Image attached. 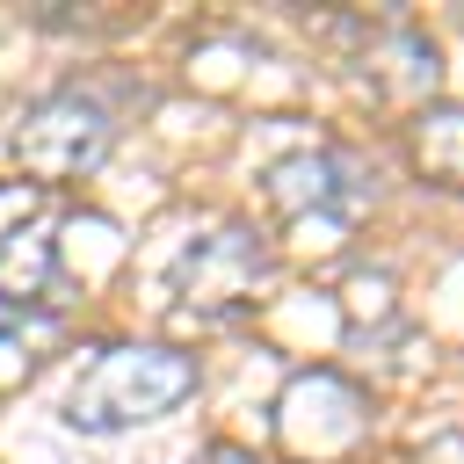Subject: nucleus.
Returning a JSON list of instances; mask_svg holds the SVG:
<instances>
[{"mask_svg":"<svg viewBox=\"0 0 464 464\" xmlns=\"http://www.w3.org/2000/svg\"><path fill=\"white\" fill-rule=\"evenodd\" d=\"M196 392V355L160 348V341H130V348H102L72 392H65V420L80 435H116V428H145L160 413H174Z\"/></svg>","mask_w":464,"mask_h":464,"instance_id":"nucleus-1","label":"nucleus"},{"mask_svg":"<svg viewBox=\"0 0 464 464\" xmlns=\"http://www.w3.org/2000/svg\"><path fill=\"white\" fill-rule=\"evenodd\" d=\"M116 145V109H102L87 87H65L51 102H36L14 130V160L36 174V181H72V174H94Z\"/></svg>","mask_w":464,"mask_h":464,"instance_id":"nucleus-2","label":"nucleus"},{"mask_svg":"<svg viewBox=\"0 0 464 464\" xmlns=\"http://www.w3.org/2000/svg\"><path fill=\"white\" fill-rule=\"evenodd\" d=\"M261 276V239L246 225H210L203 239H188L167 268V297L181 312H203V319H225Z\"/></svg>","mask_w":464,"mask_h":464,"instance_id":"nucleus-3","label":"nucleus"},{"mask_svg":"<svg viewBox=\"0 0 464 464\" xmlns=\"http://www.w3.org/2000/svg\"><path fill=\"white\" fill-rule=\"evenodd\" d=\"M268 196H276V210H290V218H362L370 196H377V181H370V167H362L355 152L319 145V152L276 160V167H268Z\"/></svg>","mask_w":464,"mask_h":464,"instance_id":"nucleus-4","label":"nucleus"},{"mask_svg":"<svg viewBox=\"0 0 464 464\" xmlns=\"http://www.w3.org/2000/svg\"><path fill=\"white\" fill-rule=\"evenodd\" d=\"M65 276H58V239L44 225H22L0 239V297H58Z\"/></svg>","mask_w":464,"mask_h":464,"instance_id":"nucleus-5","label":"nucleus"},{"mask_svg":"<svg viewBox=\"0 0 464 464\" xmlns=\"http://www.w3.org/2000/svg\"><path fill=\"white\" fill-rule=\"evenodd\" d=\"M406 160L435 188H464V109H428L406 138Z\"/></svg>","mask_w":464,"mask_h":464,"instance_id":"nucleus-6","label":"nucleus"},{"mask_svg":"<svg viewBox=\"0 0 464 464\" xmlns=\"http://www.w3.org/2000/svg\"><path fill=\"white\" fill-rule=\"evenodd\" d=\"M362 65L377 72V87H384V94H428V87L442 80V65H435V44H428V36H413V29H392V36H377V51H370Z\"/></svg>","mask_w":464,"mask_h":464,"instance_id":"nucleus-7","label":"nucleus"},{"mask_svg":"<svg viewBox=\"0 0 464 464\" xmlns=\"http://www.w3.org/2000/svg\"><path fill=\"white\" fill-rule=\"evenodd\" d=\"M196 464H261V457H254V450H232V442H210Z\"/></svg>","mask_w":464,"mask_h":464,"instance_id":"nucleus-8","label":"nucleus"},{"mask_svg":"<svg viewBox=\"0 0 464 464\" xmlns=\"http://www.w3.org/2000/svg\"><path fill=\"white\" fill-rule=\"evenodd\" d=\"M14 326H22V304H14V297H0V341H7Z\"/></svg>","mask_w":464,"mask_h":464,"instance_id":"nucleus-9","label":"nucleus"}]
</instances>
